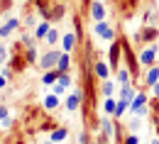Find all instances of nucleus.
<instances>
[{"instance_id":"obj_1","label":"nucleus","mask_w":159,"mask_h":144,"mask_svg":"<svg viewBox=\"0 0 159 144\" xmlns=\"http://www.w3.org/2000/svg\"><path fill=\"white\" fill-rule=\"evenodd\" d=\"M59 56H61V51H57V49H49L47 54H42V56H39V66L44 68V71H49V68H57Z\"/></svg>"},{"instance_id":"obj_2","label":"nucleus","mask_w":159,"mask_h":144,"mask_svg":"<svg viewBox=\"0 0 159 144\" xmlns=\"http://www.w3.org/2000/svg\"><path fill=\"white\" fill-rule=\"evenodd\" d=\"M130 112H135L139 117L147 115V93H137V95H135V100L130 103Z\"/></svg>"},{"instance_id":"obj_3","label":"nucleus","mask_w":159,"mask_h":144,"mask_svg":"<svg viewBox=\"0 0 159 144\" xmlns=\"http://www.w3.org/2000/svg\"><path fill=\"white\" fill-rule=\"evenodd\" d=\"M81 105H83V93H81V90H74V93H71V95L66 98L64 107H66L69 112H76V110L81 107Z\"/></svg>"},{"instance_id":"obj_4","label":"nucleus","mask_w":159,"mask_h":144,"mask_svg":"<svg viewBox=\"0 0 159 144\" xmlns=\"http://www.w3.org/2000/svg\"><path fill=\"white\" fill-rule=\"evenodd\" d=\"M154 59H157V46H147V49H142L139 51V63L142 66H154Z\"/></svg>"},{"instance_id":"obj_5","label":"nucleus","mask_w":159,"mask_h":144,"mask_svg":"<svg viewBox=\"0 0 159 144\" xmlns=\"http://www.w3.org/2000/svg\"><path fill=\"white\" fill-rule=\"evenodd\" d=\"M120 51H122V41H113V44H110V51H108V63H110V66H118Z\"/></svg>"},{"instance_id":"obj_6","label":"nucleus","mask_w":159,"mask_h":144,"mask_svg":"<svg viewBox=\"0 0 159 144\" xmlns=\"http://www.w3.org/2000/svg\"><path fill=\"white\" fill-rule=\"evenodd\" d=\"M96 34H98L100 39H113V37H115L113 27H110V24H105V22H96Z\"/></svg>"},{"instance_id":"obj_7","label":"nucleus","mask_w":159,"mask_h":144,"mask_svg":"<svg viewBox=\"0 0 159 144\" xmlns=\"http://www.w3.org/2000/svg\"><path fill=\"white\" fill-rule=\"evenodd\" d=\"M91 17L96 22H103L105 20V7H103V2L96 0V2H91Z\"/></svg>"},{"instance_id":"obj_8","label":"nucleus","mask_w":159,"mask_h":144,"mask_svg":"<svg viewBox=\"0 0 159 144\" xmlns=\"http://www.w3.org/2000/svg\"><path fill=\"white\" fill-rule=\"evenodd\" d=\"M76 34H71V32H66V34H61V46H64V51L66 54H71L74 51V46H76Z\"/></svg>"},{"instance_id":"obj_9","label":"nucleus","mask_w":159,"mask_h":144,"mask_svg":"<svg viewBox=\"0 0 159 144\" xmlns=\"http://www.w3.org/2000/svg\"><path fill=\"white\" fill-rule=\"evenodd\" d=\"M93 71H96V76L103 78V81H108V78H110V63H105V61H96Z\"/></svg>"},{"instance_id":"obj_10","label":"nucleus","mask_w":159,"mask_h":144,"mask_svg":"<svg viewBox=\"0 0 159 144\" xmlns=\"http://www.w3.org/2000/svg\"><path fill=\"white\" fill-rule=\"evenodd\" d=\"M118 95H120V100H127V103H132V100H135V95H137V90H135V88L127 83V85H122V88H120Z\"/></svg>"},{"instance_id":"obj_11","label":"nucleus","mask_w":159,"mask_h":144,"mask_svg":"<svg viewBox=\"0 0 159 144\" xmlns=\"http://www.w3.org/2000/svg\"><path fill=\"white\" fill-rule=\"evenodd\" d=\"M144 83H147V85H154V83H159V66H149V68H147Z\"/></svg>"},{"instance_id":"obj_12","label":"nucleus","mask_w":159,"mask_h":144,"mask_svg":"<svg viewBox=\"0 0 159 144\" xmlns=\"http://www.w3.org/2000/svg\"><path fill=\"white\" fill-rule=\"evenodd\" d=\"M57 81H59V71H57V68L44 71V76H42V83H44V85H54Z\"/></svg>"},{"instance_id":"obj_13","label":"nucleus","mask_w":159,"mask_h":144,"mask_svg":"<svg viewBox=\"0 0 159 144\" xmlns=\"http://www.w3.org/2000/svg\"><path fill=\"white\" fill-rule=\"evenodd\" d=\"M115 81L120 83V85H127V83L132 81V73H130V68L125 66V68H120L118 73H115Z\"/></svg>"},{"instance_id":"obj_14","label":"nucleus","mask_w":159,"mask_h":144,"mask_svg":"<svg viewBox=\"0 0 159 144\" xmlns=\"http://www.w3.org/2000/svg\"><path fill=\"white\" fill-rule=\"evenodd\" d=\"M17 24H20L17 20H10V22H5V24L0 27V37H2V39H7V37H10L12 32H15V27H17Z\"/></svg>"},{"instance_id":"obj_15","label":"nucleus","mask_w":159,"mask_h":144,"mask_svg":"<svg viewBox=\"0 0 159 144\" xmlns=\"http://www.w3.org/2000/svg\"><path fill=\"white\" fill-rule=\"evenodd\" d=\"M100 129H103L105 134H115V132H118V129H115V124H113V120H110L108 115H103V117H100Z\"/></svg>"},{"instance_id":"obj_16","label":"nucleus","mask_w":159,"mask_h":144,"mask_svg":"<svg viewBox=\"0 0 159 144\" xmlns=\"http://www.w3.org/2000/svg\"><path fill=\"white\" fill-rule=\"evenodd\" d=\"M157 37H159V32L154 29V27H144V29L139 32V39L142 41H154Z\"/></svg>"},{"instance_id":"obj_17","label":"nucleus","mask_w":159,"mask_h":144,"mask_svg":"<svg viewBox=\"0 0 159 144\" xmlns=\"http://www.w3.org/2000/svg\"><path fill=\"white\" fill-rule=\"evenodd\" d=\"M69 66H71V56L66 54V51H61V56H59V63H57V71H69Z\"/></svg>"},{"instance_id":"obj_18","label":"nucleus","mask_w":159,"mask_h":144,"mask_svg":"<svg viewBox=\"0 0 159 144\" xmlns=\"http://www.w3.org/2000/svg\"><path fill=\"white\" fill-rule=\"evenodd\" d=\"M44 107H47V110H54V107H59V95H57V93H49V95L44 98Z\"/></svg>"},{"instance_id":"obj_19","label":"nucleus","mask_w":159,"mask_h":144,"mask_svg":"<svg viewBox=\"0 0 159 144\" xmlns=\"http://www.w3.org/2000/svg\"><path fill=\"white\" fill-rule=\"evenodd\" d=\"M69 137V132H66V127H57L54 132H52V142H64Z\"/></svg>"},{"instance_id":"obj_20","label":"nucleus","mask_w":159,"mask_h":144,"mask_svg":"<svg viewBox=\"0 0 159 144\" xmlns=\"http://www.w3.org/2000/svg\"><path fill=\"white\" fill-rule=\"evenodd\" d=\"M25 61H27V63L39 61V54H37V49H34V46H27V51H25Z\"/></svg>"},{"instance_id":"obj_21","label":"nucleus","mask_w":159,"mask_h":144,"mask_svg":"<svg viewBox=\"0 0 159 144\" xmlns=\"http://www.w3.org/2000/svg\"><path fill=\"white\" fill-rule=\"evenodd\" d=\"M125 110H130V103H127V100H118V107H115V112H113V117H122V115H125Z\"/></svg>"},{"instance_id":"obj_22","label":"nucleus","mask_w":159,"mask_h":144,"mask_svg":"<svg viewBox=\"0 0 159 144\" xmlns=\"http://www.w3.org/2000/svg\"><path fill=\"white\" fill-rule=\"evenodd\" d=\"M49 29H52V27H49V20H44V22L39 24V27H37V37H39V39H47Z\"/></svg>"},{"instance_id":"obj_23","label":"nucleus","mask_w":159,"mask_h":144,"mask_svg":"<svg viewBox=\"0 0 159 144\" xmlns=\"http://www.w3.org/2000/svg\"><path fill=\"white\" fill-rule=\"evenodd\" d=\"M113 93H115V83L110 81V78H108V81H103V95H105V98H110Z\"/></svg>"},{"instance_id":"obj_24","label":"nucleus","mask_w":159,"mask_h":144,"mask_svg":"<svg viewBox=\"0 0 159 144\" xmlns=\"http://www.w3.org/2000/svg\"><path fill=\"white\" fill-rule=\"evenodd\" d=\"M103 107H105V115H113L115 107H118V100H113V95H110V98H105V105H103Z\"/></svg>"},{"instance_id":"obj_25","label":"nucleus","mask_w":159,"mask_h":144,"mask_svg":"<svg viewBox=\"0 0 159 144\" xmlns=\"http://www.w3.org/2000/svg\"><path fill=\"white\" fill-rule=\"evenodd\" d=\"M47 41H49V44H57V41H61L59 32H57V29H49V34H47Z\"/></svg>"},{"instance_id":"obj_26","label":"nucleus","mask_w":159,"mask_h":144,"mask_svg":"<svg viewBox=\"0 0 159 144\" xmlns=\"http://www.w3.org/2000/svg\"><path fill=\"white\" fill-rule=\"evenodd\" d=\"M52 93H57V95H64V93H66V85H61V83L57 81L54 85H52Z\"/></svg>"},{"instance_id":"obj_27","label":"nucleus","mask_w":159,"mask_h":144,"mask_svg":"<svg viewBox=\"0 0 159 144\" xmlns=\"http://www.w3.org/2000/svg\"><path fill=\"white\" fill-rule=\"evenodd\" d=\"M139 127H142V120H139V115H135L130 120V129H139Z\"/></svg>"},{"instance_id":"obj_28","label":"nucleus","mask_w":159,"mask_h":144,"mask_svg":"<svg viewBox=\"0 0 159 144\" xmlns=\"http://www.w3.org/2000/svg\"><path fill=\"white\" fill-rule=\"evenodd\" d=\"M7 73H10V68L0 71V88H5V85H7Z\"/></svg>"},{"instance_id":"obj_29","label":"nucleus","mask_w":159,"mask_h":144,"mask_svg":"<svg viewBox=\"0 0 159 144\" xmlns=\"http://www.w3.org/2000/svg\"><path fill=\"white\" fill-rule=\"evenodd\" d=\"M2 120H10V110L5 107V105H0V122Z\"/></svg>"},{"instance_id":"obj_30","label":"nucleus","mask_w":159,"mask_h":144,"mask_svg":"<svg viewBox=\"0 0 159 144\" xmlns=\"http://www.w3.org/2000/svg\"><path fill=\"white\" fill-rule=\"evenodd\" d=\"M147 22L157 24V12H154V10H149V12H147Z\"/></svg>"},{"instance_id":"obj_31","label":"nucleus","mask_w":159,"mask_h":144,"mask_svg":"<svg viewBox=\"0 0 159 144\" xmlns=\"http://www.w3.org/2000/svg\"><path fill=\"white\" fill-rule=\"evenodd\" d=\"M22 44H25V46H34V39H32L30 34H25V37H22Z\"/></svg>"},{"instance_id":"obj_32","label":"nucleus","mask_w":159,"mask_h":144,"mask_svg":"<svg viewBox=\"0 0 159 144\" xmlns=\"http://www.w3.org/2000/svg\"><path fill=\"white\" fill-rule=\"evenodd\" d=\"M25 24H27V27H34V24H37V20H34L32 15H27V20H25Z\"/></svg>"},{"instance_id":"obj_33","label":"nucleus","mask_w":159,"mask_h":144,"mask_svg":"<svg viewBox=\"0 0 159 144\" xmlns=\"http://www.w3.org/2000/svg\"><path fill=\"white\" fill-rule=\"evenodd\" d=\"M79 144H88V134H86V132L79 134Z\"/></svg>"},{"instance_id":"obj_34","label":"nucleus","mask_w":159,"mask_h":144,"mask_svg":"<svg viewBox=\"0 0 159 144\" xmlns=\"http://www.w3.org/2000/svg\"><path fill=\"white\" fill-rule=\"evenodd\" d=\"M125 144H139V139H137V137H135V134H130V137L125 139Z\"/></svg>"},{"instance_id":"obj_35","label":"nucleus","mask_w":159,"mask_h":144,"mask_svg":"<svg viewBox=\"0 0 159 144\" xmlns=\"http://www.w3.org/2000/svg\"><path fill=\"white\" fill-rule=\"evenodd\" d=\"M5 56H7V51H5V46H2V44H0V63L5 61Z\"/></svg>"},{"instance_id":"obj_36","label":"nucleus","mask_w":159,"mask_h":144,"mask_svg":"<svg viewBox=\"0 0 159 144\" xmlns=\"http://www.w3.org/2000/svg\"><path fill=\"white\" fill-rule=\"evenodd\" d=\"M152 90H154V98L159 100V83H154V85H152Z\"/></svg>"},{"instance_id":"obj_37","label":"nucleus","mask_w":159,"mask_h":144,"mask_svg":"<svg viewBox=\"0 0 159 144\" xmlns=\"http://www.w3.org/2000/svg\"><path fill=\"white\" fill-rule=\"evenodd\" d=\"M152 144H159V139H154V142H152Z\"/></svg>"},{"instance_id":"obj_38","label":"nucleus","mask_w":159,"mask_h":144,"mask_svg":"<svg viewBox=\"0 0 159 144\" xmlns=\"http://www.w3.org/2000/svg\"><path fill=\"white\" fill-rule=\"evenodd\" d=\"M47 144H54V142H47Z\"/></svg>"}]
</instances>
